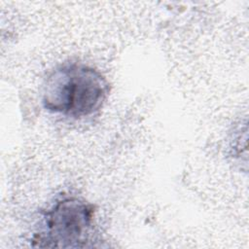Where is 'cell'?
Returning a JSON list of instances; mask_svg holds the SVG:
<instances>
[{
	"label": "cell",
	"instance_id": "obj_1",
	"mask_svg": "<svg viewBox=\"0 0 249 249\" xmlns=\"http://www.w3.org/2000/svg\"><path fill=\"white\" fill-rule=\"evenodd\" d=\"M109 94L106 78L83 63H66L54 68L42 87L44 108L53 114L72 118L97 112Z\"/></svg>",
	"mask_w": 249,
	"mask_h": 249
},
{
	"label": "cell",
	"instance_id": "obj_2",
	"mask_svg": "<svg viewBox=\"0 0 249 249\" xmlns=\"http://www.w3.org/2000/svg\"><path fill=\"white\" fill-rule=\"evenodd\" d=\"M94 214L93 205L88 201L76 196L63 197L45 213L43 229L32 241L39 247H85L93 231Z\"/></svg>",
	"mask_w": 249,
	"mask_h": 249
}]
</instances>
